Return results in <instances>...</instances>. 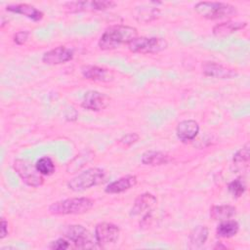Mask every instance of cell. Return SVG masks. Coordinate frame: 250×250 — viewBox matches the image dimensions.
Instances as JSON below:
<instances>
[{"mask_svg":"<svg viewBox=\"0 0 250 250\" xmlns=\"http://www.w3.org/2000/svg\"><path fill=\"white\" fill-rule=\"evenodd\" d=\"M138 36L135 27L123 24H114L107 27L99 40V47L102 50H112L122 44H129Z\"/></svg>","mask_w":250,"mask_h":250,"instance_id":"6da1fadb","label":"cell"},{"mask_svg":"<svg viewBox=\"0 0 250 250\" xmlns=\"http://www.w3.org/2000/svg\"><path fill=\"white\" fill-rule=\"evenodd\" d=\"M94 201L88 197H72L52 203L49 211L55 215H77L88 212Z\"/></svg>","mask_w":250,"mask_h":250,"instance_id":"7a4b0ae2","label":"cell"},{"mask_svg":"<svg viewBox=\"0 0 250 250\" xmlns=\"http://www.w3.org/2000/svg\"><path fill=\"white\" fill-rule=\"evenodd\" d=\"M194 11L204 19L220 20L234 16L237 11L236 8L229 3L201 1L195 4Z\"/></svg>","mask_w":250,"mask_h":250,"instance_id":"3957f363","label":"cell"},{"mask_svg":"<svg viewBox=\"0 0 250 250\" xmlns=\"http://www.w3.org/2000/svg\"><path fill=\"white\" fill-rule=\"evenodd\" d=\"M105 173L100 168H90L71 179L67 187L73 191H83L104 182Z\"/></svg>","mask_w":250,"mask_h":250,"instance_id":"277c9868","label":"cell"},{"mask_svg":"<svg viewBox=\"0 0 250 250\" xmlns=\"http://www.w3.org/2000/svg\"><path fill=\"white\" fill-rule=\"evenodd\" d=\"M13 168L25 185L32 188H38L43 185V175H41L36 169V166L28 160L16 159Z\"/></svg>","mask_w":250,"mask_h":250,"instance_id":"5b68a950","label":"cell"},{"mask_svg":"<svg viewBox=\"0 0 250 250\" xmlns=\"http://www.w3.org/2000/svg\"><path fill=\"white\" fill-rule=\"evenodd\" d=\"M167 41L161 37H136L129 44L128 48L133 53L155 54L165 50Z\"/></svg>","mask_w":250,"mask_h":250,"instance_id":"8992f818","label":"cell"},{"mask_svg":"<svg viewBox=\"0 0 250 250\" xmlns=\"http://www.w3.org/2000/svg\"><path fill=\"white\" fill-rule=\"evenodd\" d=\"M64 233V235L79 249L95 248L96 244H98L96 239L94 240L91 232L81 225L68 226Z\"/></svg>","mask_w":250,"mask_h":250,"instance_id":"52a82bcc","label":"cell"},{"mask_svg":"<svg viewBox=\"0 0 250 250\" xmlns=\"http://www.w3.org/2000/svg\"><path fill=\"white\" fill-rule=\"evenodd\" d=\"M119 234V228L112 223H100L95 228V239L102 247L116 242Z\"/></svg>","mask_w":250,"mask_h":250,"instance_id":"ba28073f","label":"cell"},{"mask_svg":"<svg viewBox=\"0 0 250 250\" xmlns=\"http://www.w3.org/2000/svg\"><path fill=\"white\" fill-rule=\"evenodd\" d=\"M115 2L108 0H91V1H71L66 2L64 7L70 12L82 11H104L115 6Z\"/></svg>","mask_w":250,"mask_h":250,"instance_id":"9c48e42d","label":"cell"},{"mask_svg":"<svg viewBox=\"0 0 250 250\" xmlns=\"http://www.w3.org/2000/svg\"><path fill=\"white\" fill-rule=\"evenodd\" d=\"M110 104V98L99 91H88L82 100V106L88 110L100 111L104 109Z\"/></svg>","mask_w":250,"mask_h":250,"instance_id":"30bf717a","label":"cell"},{"mask_svg":"<svg viewBox=\"0 0 250 250\" xmlns=\"http://www.w3.org/2000/svg\"><path fill=\"white\" fill-rule=\"evenodd\" d=\"M73 58L72 50L64 47L59 46L48 52H46L42 57V62L46 64H61L71 61Z\"/></svg>","mask_w":250,"mask_h":250,"instance_id":"8fae6325","label":"cell"},{"mask_svg":"<svg viewBox=\"0 0 250 250\" xmlns=\"http://www.w3.org/2000/svg\"><path fill=\"white\" fill-rule=\"evenodd\" d=\"M202 72L206 76L220 79H230L237 75L234 69L226 67L215 62H205L202 64Z\"/></svg>","mask_w":250,"mask_h":250,"instance_id":"7c38bea8","label":"cell"},{"mask_svg":"<svg viewBox=\"0 0 250 250\" xmlns=\"http://www.w3.org/2000/svg\"><path fill=\"white\" fill-rule=\"evenodd\" d=\"M199 132V125L195 120L188 119L181 121L176 128L178 139L184 143L192 141Z\"/></svg>","mask_w":250,"mask_h":250,"instance_id":"4fadbf2b","label":"cell"},{"mask_svg":"<svg viewBox=\"0 0 250 250\" xmlns=\"http://www.w3.org/2000/svg\"><path fill=\"white\" fill-rule=\"evenodd\" d=\"M157 202V199L156 197L151 194V193H148V192H145V193H142L140 194L132 208H131V211H130V216H138V215H141L145 212L148 213L151 211V209L154 207V205L156 204Z\"/></svg>","mask_w":250,"mask_h":250,"instance_id":"5bb4252c","label":"cell"},{"mask_svg":"<svg viewBox=\"0 0 250 250\" xmlns=\"http://www.w3.org/2000/svg\"><path fill=\"white\" fill-rule=\"evenodd\" d=\"M81 72L85 78L93 81L109 82L113 80V73L111 70L98 65H84L81 68Z\"/></svg>","mask_w":250,"mask_h":250,"instance_id":"9a60e30c","label":"cell"},{"mask_svg":"<svg viewBox=\"0 0 250 250\" xmlns=\"http://www.w3.org/2000/svg\"><path fill=\"white\" fill-rule=\"evenodd\" d=\"M137 185V177L133 175H127L119 178L118 180L110 183L104 189L107 193H120L126 191Z\"/></svg>","mask_w":250,"mask_h":250,"instance_id":"2e32d148","label":"cell"},{"mask_svg":"<svg viewBox=\"0 0 250 250\" xmlns=\"http://www.w3.org/2000/svg\"><path fill=\"white\" fill-rule=\"evenodd\" d=\"M6 10L8 12L21 14L33 21H39L43 18V13L36 9L34 6L28 5V4H16V5H8L6 7Z\"/></svg>","mask_w":250,"mask_h":250,"instance_id":"e0dca14e","label":"cell"},{"mask_svg":"<svg viewBox=\"0 0 250 250\" xmlns=\"http://www.w3.org/2000/svg\"><path fill=\"white\" fill-rule=\"evenodd\" d=\"M246 25H247V23L244 21L242 22V21H228L216 24L213 27V34L217 37L223 38V37H226L239 29L244 28Z\"/></svg>","mask_w":250,"mask_h":250,"instance_id":"ac0fdd59","label":"cell"},{"mask_svg":"<svg viewBox=\"0 0 250 250\" xmlns=\"http://www.w3.org/2000/svg\"><path fill=\"white\" fill-rule=\"evenodd\" d=\"M250 162V153H249V145H245L241 147L232 158V169L235 172H244L248 169Z\"/></svg>","mask_w":250,"mask_h":250,"instance_id":"d6986e66","label":"cell"},{"mask_svg":"<svg viewBox=\"0 0 250 250\" xmlns=\"http://www.w3.org/2000/svg\"><path fill=\"white\" fill-rule=\"evenodd\" d=\"M208 233L209 230L206 226H197L195 227L188 237V243H189V248L191 249H196L200 248L207 240L208 238Z\"/></svg>","mask_w":250,"mask_h":250,"instance_id":"ffe728a7","label":"cell"},{"mask_svg":"<svg viewBox=\"0 0 250 250\" xmlns=\"http://www.w3.org/2000/svg\"><path fill=\"white\" fill-rule=\"evenodd\" d=\"M170 156L161 151L155 150H148L146 151L142 155V163L145 165H151V166H159L166 164L170 161Z\"/></svg>","mask_w":250,"mask_h":250,"instance_id":"44dd1931","label":"cell"},{"mask_svg":"<svg viewBox=\"0 0 250 250\" xmlns=\"http://www.w3.org/2000/svg\"><path fill=\"white\" fill-rule=\"evenodd\" d=\"M160 15V11L156 7L141 6L137 7L134 11V17L138 21L149 22L156 20Z\"/></svg>","mask_w":250,"mask_h":250,"instance_id":"7402d4cb","label":"cell"},{"mask_svg":"<svg viewBox=\"0 0 250 250\" xmlns=\"http://www.w3.org/2000/svg\"><path fill=\"white\" fill-rule=\"evenodd\" d=\"M238 229H239L238 223L234 220L228 219V220L222 221L218 225V227L216 229V232L219 237L229 238V237L234 236L237 233Z\"/></svg>","mask_w":250,"mask_h":250,"instance_id":"603a6c76","label":"cell"},{"mask_svg":"<svg viewBox=\"0 0 250 250\" xmlns=\"http://www.w3.org/2000/svg\"><path fill=\"white\" fill-rule=\"evenodd\" d=\"M235 207L231 205H215L210 209V217L214 221H225L235 214Z\"/></svg>","mask_w":250,"mask_h":250,"instance_id":"cb8c5ba5","label":"cell"},{"mask_svg":"<svg viewBox=\"0 0 250 250\" xmlns=\"http://www.w3.org/2000/svg\"><path fill=\"white\" fill-rule=\"evenodd\" d=\"M92 155H93V153H91L90 151H85V152H82V153L76 155V157L73 158L67 165V171L69 173L76 172L81 167H83L86 162H88L91 159Z\"/></svg>","mask_w":250,"mask_h":250,"instance_id":"d4e9b609","label":"cell"},{"mask_svg":"<svg viewBox=\"0 0 250 250\" xmlns=\"http://www.w3.org/2000/svg\"><path fill=\"white\" fill-rule=\"evenodd\" d=\"M35 166H36V169L38 170V172L43 176H50L56 170L53 160L48 156H44V157H41L40 159H38L37 162L35 163Z\"/></svg>","mask_w":250,"mask_h":250,"instance_id":"484cf974","label":"cell"},{"mask_svg":"<svg viewBox=\"0 0 250 250\" xmlns=\"http://www.w3.org/2000/svg\"><path fill=\"white\" fill-rule=\"evenodd\" d=\"M228 189H229V191L231 193V195L233 197L238 198V197H240L244 193V191L246 189V187H245V184L242 181V179L241 178H237V179L231 181L229 184Z\"/></svg>","mask_w":250,"mask_h":250,"instance_id":"4316f807","label":"cell"},{"mask_svg":"<svg viewBox=\"0 0 250 250\" xmlns=\"http://www.w3.org/2000/svg\"><path fill=\"white\" fill-rule=\"evenodd\" d=\"M139 135L136 134V133H129V134H126L124 135L120 140H119V143H121L122 145L124 146H131L133 144H135L138 140H139Z\"/></svg>","mask_w":250,"mask_h":250,"instance_id":"83f0119b","label":"cell"},{"mask_svg":"<svg viewBox=\"0 0 250 250\" xmlns=\"http://www.w3.org/2000/svg\"><path fill=\"white\" fill-rule=\"evenodd\" d=\"M68 247H69L68 241L63 238H59V239L53 241L50 245V248L54 249V250H65Z\"/></svg>","mask_w":250,"mask_h":250,"instance_id":"f1b7e54d","label":"cell"},{"mask_svg":"<svg viewBox=\"0 0 250 250\" xmlns=\"http://www.w3.org/2000/svg\"><path fill=\"white\" fill-rule=\"evenodd\" d=\"M28 36H29V32L28 31H26V30L19 31V32H17L14 35V42L16 44H18V45H22V44H24L27 41Z\"/></svg>","mask_w":250,"mask_h":250,"instance_id":"f546056e","label":"cell"},{"mask_svg":"<svg viewBox=\"0 0 250 250\" xmlns=\"http://www.w3.org/2000/svg\"><path fill=\"white\" fill-rule=\"evenodd\" d=\"M1 234H0V237L1 238H4V237H6L7 236V234H8V223H7V221L4 219V218H2L1 219Z\"/></svg>","mask_w":250,"mask_h":250,"instance_id":"4dcf8cb0","label":"cell"}]
</instances>
